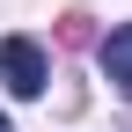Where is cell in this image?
<instances>
[{"label": "cell", "instance_id": "obj_1", "mask_svg": "<svg viewBox=\"0 0 132 132\" xmlns=\"http://www.w3.org/2000/svg\"><path fill=\"white\" fill-rule=\"evenodd\" d=\"M0 81H7L15 95H44V81H52L44 73V44L37 37H7L0 44Z\"/></svg>", "mask_w": 132, "mask_h": 132}, {"label": "cell", "instance_id": "obj_2", "mask_svg": "<svg viewBox=\"0 0 132 132\" xmlns=\"http://www.w3.org/2000/svg\"><path fill=\"white\" fill-rule=\"evenodd\" d=\"M103 73H110V81H118V88L132 95V22L103 37Z\"/></svg>", "mask_w": 132, "mask_h": 132}, {"label": "cell", "instance_id": "obj_3", "mask_svg": "<svg viewBox=\"0 0 132 132\" xmlns=\"http://www.w3.org/2000/svg\"><path fill=\"white\" fill-rule=\"evenodd\" d=\"M0 132H7V118H0Z\"/></svg>", "mask_w": 132, "mask_h": 132}]
</instances>
